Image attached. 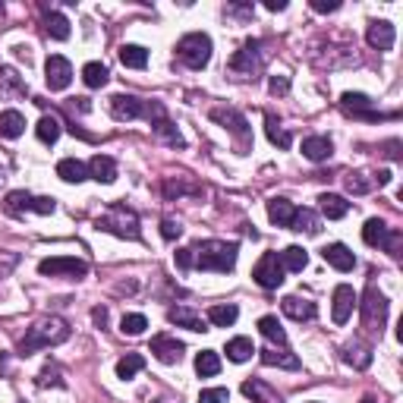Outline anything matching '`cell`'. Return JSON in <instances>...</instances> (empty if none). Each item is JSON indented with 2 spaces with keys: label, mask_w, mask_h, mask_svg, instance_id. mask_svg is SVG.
I'll return each mask as SVG.
<instances>
[{
  "label": "cell",
  "mask_w": 403,
  "mask_h": 403,
  "mask_svg": "<svg viewBox=\"0 0 403 403\" xmlns=\"http://www.w3.org/2000/svg\"><path fill=\"white\" fill-rule=\"evenodd\" d=\"M192 255H196V265L199 271H218V274H230L237 268L240 259V246L237 243H227V240H199L192 246Z\"/></svg>",
  "instance_id": "cell-1"
},
{
  "label": "cell",
  "mask_w": 403,
  "mask_h": 403,
  "mask_svg": "<svg viewBox=\"0 0 403 403\" xmlns=\"http://www.w3.org/2000/svg\"><path fill=\"white\" fill-rule=\"evenodd\" d=\"M66 337H70V325H66L63 318H44V321H38L35 328H29V334H25L23 344H19V353L29 356L35 350H44V347H57V344H63Z\"/></svg>",
  "instance_id": "cell-2"
},
{
  "label": "cell",
  "mask_w": 403,
  "mask_h": 403,
  "mask_svg": "<svg viewBox=\"0 0 403 403\" xmlns=\"http://www.w3.org/2000/svg\"><path fill=\"white\" fill-rule=\"evenodd\" d=\"M98 230H107L113 233V237H123V240H139V218L132 211H126L123 205H111L107 208V214H101L95 221Z\"/></svg>",
  "instance_id": "cell-3"
},
{
  "label": "cell",
  "mask_w": 403,
  "mask_h": 403,
  "mask_svg": "<svg viewBox=\"0 0 403 403\" xmlns=\"http://www.w3.org/2000/svg\"><path fill=\"white\" fill-rule=\"evenodd\" d=\"M177 54L190 70H205L208 60H211V38L205 32H190V35L180 38Z\"/></svg>",
  "instance_id": "cell-4"
},
{
  "label": "cell",
  "mask_w": 403,
  "mask_h": 403,
  "mask_svg": "<svg viewBox=\"0 0 403 403\" xmlns=\"http://www.w3.org/2000/svg\"><path fill=\"white\" fill-rule=\"evenodd\" d=\"M359 306H362V325L381 337L385 321H388V299H385V293H381L375 284H368L366 287V299H362Z\"/></svg>",
  "instance_id": "cell-5"
},
{
  "label": "cell",
  "mask_w": 403,
  "mask_h": 403,
  "mask_svg": "<svg viewBox=\"0 0 403 403\" xmlns=\"http://www.w3.org/2000/svg\"><path fill=\"white\" fill-rule=\"evenodd\" d=\"M252 280L261 287V290H278L284 284V265H280L278 252H265L252 268Z\"/></svg>",
  "instance_id": "cell-6"
},
{
  "label": "cell",
  "mask_w": 403,
  "mask_h": 403,
  "mask_svg": "<svg viewBox=\"0 0 403 403\" xmlns=\"http://www.w3.org/2000/svg\"><path fill=\"white\" fill-rule=\"evenodd\" d=\"M38 271L44 278H85L89 265L82 259H70V255H57V259H44L38 261Z\"/></svg>",
  "instance_id": "cell-7"
},
{
  "label": "cell",
  "mask_w": 403,
  "mask_h": 403,
  "mask_svg": "<svg viewBox=\"0 0 403 403\" xmlns=\"http://www.w3.org/2000/svg\"><path fill=\"white\" fill-rule=\"evenodd\" d=\"M261 48H265V44L261 42H246L243 48H240L237 54H233V60H230V70L237 73V76H243V79H255V73L261 70Z\"/></svg>",
  "instance_id": "cell-8"
},
{
  "label": "cell",
  "mask_w": 403,
  "mask_h": 403,
  "mask_svg": "<svg viewBox=\"0 0 403 403\" xmlns=\"http://www.w3.org/2000/svg\"><path fill=\"white\" fill-rule=\"evenodd\" d=\"M44 79H48L51 92H63L73 82V63L66 57H60V54H51L48 63H44Z\"/></svg>",
  "instance_id": "cell-9"
},
{
  "label": "cell",
  "mask_w": 403,
  "mask_h": 403,
  "mask_svg": "<svg viewBox=\"0 0 403 403\" xmlns=\"http://www.w3.org/2000/svg\"><path fill=\"white\" fill-rule=\"evenodd\" d=\"M183 340L177 337H167V334H158V337H151V353L158 362H164V366H173V362L183 359Z\"/></svg>",
  "instance_id": "cell-10"
},
{
  "label": "cell",
  "mask_w": 403,
  "mask_h": 403,
  "mask_svg": "<svg viewBox=\"0 0 403 403\" xmlns=\"http://www.w3.org/2000/svg\"><path fill=\"white\" fill-rule=\"evenodd\" d=\"M362 240H366L368 246H381V249H394V233H391V227L385 224L381 218H368L366 221V227H362Z\"/></svg>",
  "instance_id": "cell-11"
},
{
  "label": "cell",
  "mask_w": 403,
  "mask_h": 403,
  "mask_svg": "<svg viewBox=\"0 0 403 403\" xmlns=\"http://www.w3.org/2000/svg\"><path fill=\"white\" fill-rule=\"evenodd\" d=\"M353 309H356V290L350 284H340L337 290H334V309H331L334 325H347V318L353 315Z\"/></svg>",
  "instance_id": "cell-12"
},
{
  "label": "cell",
  "mask_w": 403,
  "mask_h": 403,
  "mask_svg": "<svg viewBox=\"0 0 403 403\" xmlns=\"http://www.w3.org/2000/svg\"><path fill=\"white\" fill-rule=\"evenodd\" d=\"M211 120H214V123H221L224 130H230L233 136H240V139L249 136V123H246V117L240 111H233V107H214Z\"/></svg>",
  "instance_id": "cell-13"
},
{
  "label": "cell",
  "mask_w": 403,
  "mask_h": 403,
  "mask_svg": "<svg viewBox=\"0 0 403 403\" xmlns=\"http://www.w3.org/2000/svg\"><path fill=\"white\" fill-rule=\"evenodd\" d=\"M111 113H113V120H136L145 113V101H139L136 95H113Z\"/></svg>",
  "instance_id": "cell-14"
},
{
  "label": "cell",
  "mask_w": 403,
  "mask_h": 403,
  "mask_svg": "<svg viewBox=\"0 0 403 403\" xmlns=\"http://www.w3.org/2000/svg\"><path fill=\"white\" fill-rule=\"evenodd\" d=\"M366 42L378 51H391L394 48V25L388 19H375L366 32Z\"/></svg>",
  "instance_id": "cell-15"
},
{
  "label": "cell",
  "mask_w": 403,
  "mask_h": 403,
  "mask_svg": "<svg viewBox=\"0 0 403 403\" xmlns=\"http://www.w3.org/2000/svg\"><path fill=\"white\" fill-rule=\"evenodd\" d=\"M321 259H325L331 268H337V271H353V268H356V255L347 249L344 243L325 246V249H321Z\"/></svg>",
  "instance_id": "cell-16"
},
{
  "label": "cell",
  "mask_w": 403,
  "mask_h": 403,
  "mask_svg": "<svg viewBox=\"0 0 403 403\" xmlns=\"http://www.w3.org/2000/svg\"><path fill=\"white\" fill-rule=\"evenodd\" d=\"M280 309H284V315H290L293 321H312L315 315H318L315 302L299 299V297H284V299H280Z\"/></svg>",
  "instance_id": "cell-17"
},
{
  "label": "cell",
  "mask_w": 403,
  "mask_h": 403,
  "mask_svg": "<svg viewBox=\"0 0 403 403\" xmlns=\"http://www.w3.org/2000/svg\"><path fill=\"white\" fill-rule=\"evenodd\" d=\"M167 318L173 321L177 328H190V331H208V325H205V318L202 315H196L192 309H186V306H173L170 312H167Z\"/></svg>",
  "instance_id": "cell-18"
},
{
  "label": "cell",
  "mask_w": 403,
  "mask_h": 403,
  "mask_svg": "<svg viewBox=\"0 0 403 403\" xmlns=\"http://www.w3.org/2000/svg\"><path fill=\"white\" fill-rule=\"evenodd\" d=\"M331 151H334V145H331V139L328 136H309V139H302V154H306L309 161H328L331 158Z\"/></svg>",
  "instance_id": "cell-19"
},
{
  "label": "cell",
  "mask_w": 403,
  "mask_h": 403,
  "mask_svg": "<svg viewBox=\"0 0 403 403\" xmlns=\"http://www.w3.org/2000/svg\"><path fill=\"white\" fill-rule=\"evenodd\" d=\"M89 177L98 180V183H113V180H117V164H113V158L95 154V158L89 161Z\"/></svg>",
  "instance_id": "cell-20"
},
{
  "label": "cell",
  "mask_w": 403,
  "mask_h": 403,
  "mask_svg": "<svg viewBox=\"0 0 403 403\" xmlns=\"http://www.w3.org/2000/svg\"><path fill=\"white\" fill-rule=\"evenodd\" d=\"M318 205H321V214H325L328 221H340L347 211H350V202L344 196H334V192H321Z\"/></svg>",
  "instance_id": "cell-21"
},
{
  "label": "cell",
  "mask_w": 403,
  "mask_h": 403,
  "mask_svg": "<svg viewBox=\"0 0 403 403\" xmlns=\"http://www.w3.org/2000/svg\"><path fill=\"white\" fill-rule=\"evenodd\" d=\"M290 230L309 233V237H318V233H321V221H318V214L309 211V208H297V214H293V221H290Z\"/></svg>",
  "instance_id": "cell-22"
},
{
  "label": "cell",
  "mask_w": 403,
  "mask_h": 403,
  "mask_svg": "<svg viewBox=\"0 0 403 403\" xmlns=\"http://www.w3.org/2000/svg\"><path fill=\"white\" fill-rule=\"evenodd\" d=\"M57 177L66 180V183H82V180H89V164H82L76 158H63L57 164Z\"/></svg>",
  "instance_id": "cell-23"
},
{
  "label": "cell",
  "mask_w": 403,
  "mask_h": 403,
  "mask_svg": "<svg viewBox=\"0 0 403 403\" xmlns=\"http://www.w3.org/2000/svg\"><path fill=\"white\" fill-rule=\"evenodd\" d=\"M25 132V117L19 111H0V136L19 139Z\"/></svg>",
  "instance_id": "cell-24"
},
{
  "label": "cell",
  "mask_w": 403,
  "mask_h": 403,
  "mask_svg": "<svg viewBox=\"0 0 403 403\" xmlns=\"http://www.w3.org/2000/svg\"><path fill=\"white\" fill-rule=\"evenodd\" d=\"M293 214H297V208H293L287 199H280V196L278 199H268V218H271L278 227H290Z\"/></svg>",
  "instance_id": "cell-25"
},
{
  "label": "cell",
  "mask_w": 403,
  "mask_h": 403,
  "mask_svg": "<svg viewBox=\"0 0 403 403\" xmlns=\"http://www.w3.org/2000/svg\"><path fill=\"white\" fill-rule=\"evenodd\" d=\"M151 130H154V136H158V139H164V142H167V145H173V149H186V139L180 136V130H177V126H173L167 117L154 120V123H151Z\"/></svg>",
  "instance_id": "cell-26"
},
{
  "label": "cell",
  "mask_w": 403,
  "mask_h": 403,
  "mask_svg": "<svg viewBox=\"0 0 403 403\" xmlns=\"http://www.w3.org/2000/svg\"><path fill=\"white\" fill-rule=\"evenodd\" d=\"M107 79H111V70H107L104 63H98V60L82 66V82L89 85V89H104Z\"/></svg>",
  "instance_id": "cell-27"
},
{
  "label": "cell",
  "mask_w": 403,
  "mask_h": 403,
  "mask_svg": "<svg viewBox=\"0 0 403 403\" xmlns=\"http://www.w3.org/2000/svg\"><path fill=\"white\" fill-rule=\"evenodd\" d=\"M120 63L130 66V70H145L149 66V51L139 48V44H123L120 48Z\"/></svg>",
  "instance_id": "cell-28"
},
{
  "label": "cell",
  "mask_w": 403,
  "mask_h": 403,
  "mask_svg": "<svg viewBox=\"0 0 403 403\" xmlns=\"http://www.w3.org/2000/svg\"><path fill=\"white\" fill-rule=\"evenodd\" d=\"M32 202H35V196H29V192H10L4 202V211L10 214V218H23L25 211H32Z\"/></svg>",
  "instance_id": "cell-29"
},
{
  "label": "cell",
  "mask_w": 403,
  "mask_h": 403,
  "mask_svg": "<svg viewBox=\"0 0 403 403\" xmlns=\"http://www.w3.org/2000/svg\"><path fill=\"white\" fill-rule=\"evenodd\" d=\"M259 331H261V337H268L271 344L287 347V331L280 328V321L274 318V315H265V318H259Z\"/></svg>",
  "instance_id": "cell-30"
},
{
  "label": "cell",
  "mask_w": 403,
  "mask_h": 403,
  "mask_svg": "<svg viewBox=\"0 0 403 403\" xmlns=\"http://www.w3.org/2000/svg\"><path fill=\"white\" fill-rule=\"evenodd\" d=\"M237 318H240V309L230 306V302H227V306H211L208 309V321H211L214 328H230Z\"/></svg>",
  "instance_id": "cell-31"
},
{
  "label": "cell",
  "mask_w": 403,
  "mask_h": 403,
  "mask_svg": "<svg viewBox=\"0 0 403 403\" xmlns=\"http://www.w3.org/2000/svg\"><path fill=\"white\" fill-rule=\"evenodd\" d=\"M280 265H284V271H302V268L309 265V255L302 246H287V249L280 252Z\"/></svg>",
  "instance_id": "cell-32"
},
{
  "label": "cell",
  "mask_w": 403,
  "mask_h": 403,
  "mask_svg": "<svg viewBox=\"0 0 403 403\" xmlns=\"http://www.w3.org/2000/svg\"><path fill=\"white\" fill-rule=\"evenodd\" d=\"M196 372L202 375V378H214V375L221 372V356L214 350H202L196 356Z\"/></svg>",
  "instance_id": "cell-33"
},
{
  "label": "cell",
  "mask_w": 403,
  "mask_h": 403,
  "mask_svg": "<svg viewBox=\"0 0 403 403\" xmlns=\"http://www.w3.org/2000/svg\"><path fill=\"white\" fill-rule=\"evenodd\" d=\"M243 394L252 397L255 403H280L278 394H274L268 385H261V381H243Z\"/></svg>",
  "instance_id": "cell-34"
},
{
  "label": "cell",
  "mask_w": 403,
  "mask_h": 403,
  "mask_svg": "<svg viewBox=\"0 0 403 403\" xmlns=\"http://www.w3.org/2000/svg\"><path fill=\"white\" fill-rule=\"evenodd\" d=\"M44 29H48V35L57 38V42L70 38V23H66L63 13H48V16H44Z\"/></svg>",
  "instance_id": "cell-35"
},
{
  "label": "cell",
  "mask_w": 403,
  "mask_h": 403,
  "mask_svg": "<svg viewBox=\"0 0 403 403\" xmlns=\"http://www.w3.org/2000/svg\"><path fill=\"white\" fill-rule=\"evenodd\" d=\"M261 362L265 366H278V368H299V356L287 353V350H261Z\"/></svg>",
  "instance_id": "cell-36"
},
{
  "label": "cell",
  "mask_w": 403,
  "mask_h": 403,
  "mask_svg": "<svg viewBox=\"0 0 403 403\" xmlns=\"http://www.w3.org/2000/svg\"><path fill=\"white\" fill-rule=\"evenodd\" d=\"M145 368V359L139 353H126L123 359L117 362V378H123V381H130L132 375H139Z\"/></svg>",
  "instance_id": "cell-37"
},
{
  "label": "cell",
  "mask_w": 403,
  "mask_h": 403,
  "mask_svg": "<svg viewBox=\"0 0 403 403\" xmlns=\"http://www.w3.org/2000/svg\"><path fill=\"white\" fill-rule=\"evenodd\" d=\"M252 353H255V347L249 337H233L230 344H227V359L230 362H246Z\"/></svg>",
  "instance_id": "cell-38"
},
{
  "label": "cell",
  "mask_w": 403,
  "mask_h": 403,
  "mask_svg": "<svg viewBox=\"0 0 403 403\" xmlns=\"http://www.w3.org/2000/svg\"><path fill=\"white\" fill-rule=\"evenodd\" d=\"M35 132H38V139H42L44 145H54L60 139V120L57 117H42L38 120V126H35Z\"/></svg>",
  "instance_id": "cell-39"
},
{
  "label": "cell",
  "mask_w": 403,
  "mask_h": 403,
  "mask_svg": "<svg viewBox=\"0 0 403 403\" xmlns=\"http://www.w3.org/2000/svg\"><path fill=\"white\" fill-rule=\"evenodd\" d=\"M265 132H268V142H271V145H278V149H290V145H293V139H290V132H284V130H280V126H278V120H274V117H268L265 120Z\"/></svg>",
  "instance_id": "cell-40"
},
{
  "label": "cell",
  "mask_w": 403,
  "mask_h": 403,
  "mask_svg": "<svg viewBox=\"0 0 403 403\" xmlns=\"http://www.w3.org/2000/svg\"><path fill=\"white\" fill-rule=\"evenodd\" d=\"M340 101H344V107H347V111H356V113H359V117L375 120V113H368V107H372V101H368L366 95H359V92H347V95L340 98Z\"/></svg>",
  "instance_id": "cell-41"
},
{
  "label": "cell",
  "mask_w": 403,
  "mask_h": 403,
  "mask_svg": "<svg viewBox=\"0 0 403 403\" xmlns=\"http://www.w3.org/2000/svg\"><path fill=\"white\" fill-rule=\"evenodd\" d=\"M145 328H149V318H145L142 312H130L123 315V321H120V331L130 334V337H136V334H142Z\"/></svg>",
  "instance_id": "cell-42"
},
{
  "label": "cell",
  "mask_w": 403,
  "mask_h": 403,
  "mask_svg": "<svg viewBox=\"0 0 403 403\" xmlns=\"http://www.w3.org/2000/svg\"><path fill=\"white\" fill-rule=\"evenodd\" d=\"M344 362H350L353 368H368V362H372V350L368 347H347L344 350Z\"/></svg>",
  "instance_id": "cell-43"
},
{
  "label": "cell",
  "mask_w": 403,
  "mask_h": 403,
  "mask_svg": "<svg viewBox=\"0 0 403 403\" xmlns=\"http://www.w3.org/2000/svg\"><path fill=\"white\" fill-rule=\"evenodd\" d=\"M0 92H25L23 79L16 76L13 66H0Z\"/></svg>",
  "instance_id": "cell-44"
},
{
  "label": "cell",
  "mask_w": 403,
  "mask_h": 403,
  "mask_svg": "<svg viewBox=\"0 0 403 403\" xmlns=\"http://www.w3.org/2000/svg\"><path fill=\"white\" fill-rule=\"evenodd\" d=\"M347 190H350L353 196H366V192L372 190V180H366V173H350V177H347Z\"/></svg>",
  "instance_id": "cell-45"
},
{
  "label": "cell",
  "mask_w": 403,
  "mask_h": 403,
  "mask_svg": "<svg viewBox=\"0 0 403 403\" xmlns=\"http://www.w3.org/2000/svg\"><path fill=\"white\" fill-rule=\"evenodd\" d=\"M227 400H230L227 388H208V391L199 394V403H227Z\"/></svg>",
  "instance_id": "cell-46"
},
{
  "label": "cell",
  "mask_w": 403,
  "mask_h": 403,
  "mask_svg": "<svg viewBox=\"0 0 403 403\" xmlns=\"http://www.w3.org/2000/svg\"><path fill=\"white\" fill-rule=\"evenodd\" d=\"M54 208H57V202L51 196H35V202H32V211L35 214H54Z\"/></svg>",
  "instance_id": "cell-47"
},
{
  "label": "cell",
  "mask_w": 403,
  "mask_h": 403,
  "mask_svg": "<svg viewBox=\"0 0 403 403\" xmlns=\"http://www.w3.org/2000/svg\"><path fill=\"white\" fill-rule=\"evenodd\" d=\"M177 268H183V271H190L192 265H196V255H192V246H186V249H177Z\"/></svg>",
  "instance_id": "cell-48"
},
{
  "label": "cell",
  "mask_w": 403,
  "mask_h": 403,
  "mask_svg": "<svg viewBox=\"0 0 403 403\" xmlns=\"http://www.w3.org/2000/svg\"><path fill=\"white\" fill-rule=\"evenodd\" d=\"M268 89H271V95H287V92H290V79L287 76H271L268 79Z\"/></svg>",
  "instance_id": "cell-49"
},
{
  "label": "cell",
  "mask_w": 403,
  "mask_h": 403,
  "mask_svg": "<svg viewBox=\"0 0 403 403\" xmlns=\"http://www.w3.org/2000/svg\"><path fill=\"white\" fill-rule=\"evenodd\" d=\"M180 233H183V227H180L177 221H161V237L164 240H177Z\"/></svg>",
  "instance_id": "cell-50"
},
{
  "label": "cell",
  "mask_w": 403,
  "mask_h": 403,
  "mask_svg": "<svg viewBox=\"0 0 403 403\" xmlns=\"http://www.w3.org/2000/svg\"><path fill=\"white\" fill-rule=\"evenodd\" d=\"M312 10L315 13H334V10H340V0H312Z\"/></svg>",
  "instance_id": "cell-51"
},
{
  "label": "cell",
  "mask_w": 403,
  "mask_h": 403,
  "mask_svg": "<svg viewBox=\"0 0 403 403\" xmlns=\"http://www.w3.org/2000/svg\"><path fill=\"white\" fill-rule=\"evenodd\" d=\"M92 321H95L98 328H104V325H107V309H104V306L92 309Z\"/></svg>",
  "instance_id": "cell-52"
},
{
  "label": "cell",
  "mask_w": 403,
  "mask_h": 403,
  "mask_svg": "<svg viewBox=\"0 0 403 403\" xmlns=\"http://www.w3.org/2000/svg\"><path fill=\"white\" fill-rule=\"evenodd\" d=\"M265 10H271V13L287 10V0H265Z\"/></svg>",
  "instance_id": "cell-53"
},
{
  "label": "cell",
  "mask_w": 403,
  "mask_h": 403,
  "mask_svg": "<svg viewBox=\"0 0 403 403\" xmlns=\"http://www.w3.org/2000/svg\"><path fill=\"white\" fill-rule=\"evenodd\" d=\"M375 183H378V186H388V183H391V170H378V177H375Z\"/></svg>",
  "instance_id": "cell-54"
},
{
  "label": "cell",
  "mask_w": 403,
  "mask_h": 403,
  "mask_svg": "<svg viewBox=\"0 0 403 403\" xmlns=\"http://www.w3.org/2000/svg\"><path fill=\"white\" fill-rule=\"evenodd\" d=\"M362 403H378V400H375V397H362Z\"/></svg>",
  "instance_id": "cell-55"
}]
</instances>
